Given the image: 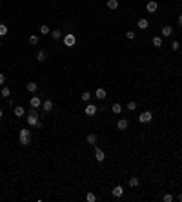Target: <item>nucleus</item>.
Returning <instances> with one entry per match:
<instances>
[{"label":"nucleus","mask_w":182,"mask_h":202,"mask_svg":"<svg viewBox=\"0 0 182 202\" xmlns=\"http://www.w3.org/2000/svg\"><path fill=\"white\" fill-rule=\"evenodd\" d=\"M18 142L20 146H29L31 144V131L22 127V129H18Z\"/></svg>","instance_id":"obj_1"},{"label":"nucleus","mask_w":182,"mask_h":202,"mask_svg":"<svg viewBox=\"0 0 182 202\" xmlns=\"http://www.w3.org/2000/svg\"><path fill=\"white\" fill-rule=\"evenodd\" d=\"M27 124L29 126H33V127H42V122H40V119H38V113H37V109L33 108V109H31V113L27 115Z\"/></svg>","instance_id":"obj_2"},{"label":"nucleus","mask_w":182,"mask_h":202,"mask_svg":"<svg viewBox=\"0 0 182 202\" xmlns=\"http://www.w3.org/2000/svg\"><path fill=\"white\" fill-rule=\"evenodd\" d=\"M75 44H77V37H75L73 33H68L66 37H64V46L66 47H73Z\"/></svg>","instance_id":"obj_3"},{"label":"nucleus","mask_w":182,"mask_h":202,"mask_svg":"<svg viewBox=\"0 0 182 202\" xmlns=\"http://www.w3.org/2000/svg\"><path fill=\"white\" fill-rule=\"evenodd\" d=\"M138 120L140 122H151L153 120V115H151V111H144V113H140V116H138Z\"/></svg>","instance_id":"obj_4"},{"label":"nucleus","mask_w":182,"mask_h":202,"mask_svg":"<svg viewBox=\"0 0 182 202\" xmlns=\"http://www.w3.org/2000/svg\"><path fill=\"white\" fill-rule=\"evenodd\" d=\"M95 158H97V162H104L106 160V153L100 150V147L95 146Z\"/></svg>","instance_id":"obj_5"},{"label":"nucleus","mask_w":182,"mask_h":202,"mask_svg":"<svg viewBox=\"0 0 182 202\" xmlns=\"http://www.w3.org/2000/svg\"><path fill=\"white\" fill-rule=\"evenodd\" d=\"M29 104H31V108L38 109L40 106H42V98H40V97H37V95H33V97H31V100H29Z\"/></svg>","instance_id":"obj_6"},{"label":"nucleus","mask_w":182,"mask_h":202,"mask_svg":"<svg viewBox=\"0 0 182 202\" xmlns=\"http://www.w3.org/2000/svg\"><path fill=\"white\" fill-rule=\"evenodd\" d=\"M86 115H88V116H93V115H97V106H95V104H88V106H86Z\"/></svg>","instance_id":"obj_7"},{"label":"nucleus","mask_w":182,"mask_h":202,"mask_svg":"<svg viewBox=\"0 0 182 202\" xmlns=\"http://www.w3.org/2000/svg\"><path fill=\"white\" fill-rule=\"evenodd\" d=\"M111 195H113L115 198H120V197L124 195V188H122V186H115V188L111 189Z\"/></svg>","instance_id":"obj_8"},{"label":"nucleus","mask_w":182,"mask_h":202,"mask_svg":"<svg viewBox=\"0 0 182 202\" xmlns=\"http://www.w3.org/2000/svg\"><path fill=\"white\" fill-rule=\"evenodd\" d=\"M127 126H129V122H127V119H119V122H117V127H119V131H126Z\"/></svg>","instance_id":"obj_9"},{"label":"nucleus","mask_w":182,"mask_h":202,"mask_svg":"<svg viewBox=\"0 0 182 202\" xmlns=\"http://www.w3.org/2000/svg\"><path fill=\"white\" fill-rule=\"evenodd\" d=\"M157 7H158V4L155 2V0H149V2L146 4V9H147V13H155V11H157Z\"/></svg>","instance_id":"obj_10"},{"label":"nucleus","mask_w":182,"mask_h":202,"mask_svg":"<svg viewBox=\"0 0 182 202\" xmlns=\"http://www.w3.org/2000/svg\"><path fill=\"white\" fill-rule=\"evenodd\" d=\"M42 109H44L46 113H49L53 109V100H49V98L47 100H42Z\"/></svg>","instance_id":"obj_11"},{"label":"nucleus","mask_w":182,"mask_h":202,"mask_svg":"<svg viewBox=\"0 0 182 202\" xmlns=\"http://www.w3.org/2000/svg\"><path fill=\"white\" fill-rule=\"evenodd\" d=\"M106 95H108V91H106L104 88H99L97 91H95V97H97L99 100H104V98H106Z\"/></svg>","instance_id":"obj_12"},{"label":"nucleus","mask_w":182,"mask_h":202,"mask_svg":"<svg viewBox=\"0 0 182 202\" xmlns=\"http://www.w3.org/2000/svg\"><path fill=\"white\" fill-rule=\"evenodd\" d=\"M86 140H88V144H91V146H97V135H95V133H89L88 137H86Z\"/></svg>","instance_id":"obj_13"},{"label":"nucleus","mask_w":182,"mask_h":202,"mask_svg":"<svg viewBox=\"0 0 182 202\" xmlns=\"http://www.w3.org/2000/svg\"><path fill=\"white\" fill-rule=\"evenodd\" d=\"M26 89H27L29 93H35V91L38 89V86H37V82H27V86H26Z\"/></svg>","instance_id":"obj_14"},{"label":"nucleus","mask_w":182,"mask_h":202,"mask_svg":"<svg viewBox=\"0 0 182 202\" xmlns=\"http://www.w3.org/2000/svg\"><path fill=\"white\" fill-rule=\"evenodd\" d=\"M137 26H138V29H147V27H149V22H147L146 18H140V20H138V24H137Z\"/></svg>","instance_id":"obj_15"},{"label":"nucleus","mask_w":182,"mask_h":202,"mask_svg":"<svg viewBox=\"0 0 182 202\" xmlns=\"http://www.w3.org/2000/svg\"><path fill=\"white\" fill-rule=\"evenodd\" d=\"M13 113H15L17 116H22V115L26 113V109L22 108V106H15V108H13Z\"/></svg>","instance_id":"obj_16"},{"label":"nucleus","mask_w":182,"mask_h":202,"mask_svg":"<svg viewBox=\"0 0 182 202\" xmlns=\"http://www.w3.org/2000/svg\"><path fill=\"white\" fill-rule=\"evenodd\" d=\"M46 58H47V53H46L44 49H42V51H38V53H37V60H38V62H44Z\"/></svg>","instance_id":"obj_17"},{"label":"nucleus","mask_w":182,"mask_h":202,"mask_svg":"<svg viewBox=\"0 0 182 202\" xmlns=\"http://www.w3.org/2000/svg\"><path fill=\"white\" fill-rule=\"evenodd\" d=\"M151 44H153L155 47H160V46L164 44V42H162V37H153V40H151Z\"/></svg>","instance_id":"obj_18"},{"label":"nucleus","mask_w":182,"mask_h":202,"mask_svg":"<svg viewBox=\"0 0 182 202\" xmlns=\"http://www.w3.org/2000/svg\"><path fill=\"white\" fill-rule=\"evenodd\" d=\"M106 6H108V9H117L119 7V0H108Z\"/></svg>","instance_id":"obj_19"},{"label":"nucleus","mask_w":182,"mask_h":202,"mask_svg":"<svg viewBox=\"0 0 182 202\" xmlns=\"http://www.w3.org/2000/svg\"><path fill=\"white\" fill-rule=\"evenodd\" d=\"M171 33H173V27L171 26H164L162 27V37H169Z\"/></svg>","instance_id":"obj_20"},{"label":"nucleus","mask_w":182,"mask_h":202,"mask_svg":"<svg viewBox=\"0 0 182 202\" xmlns=\"http://www.w3.org/2000/svg\"><path fill=\"white\" fill-rule=\"evenodd\" d=\"M140 186V180H138L137 177H131L129 178V188H138Z\"/></svg>","instance_id":"obj_21"},{"label":"nucleus","mask_w":182,"mask_h":202,"mask_svg":"<svg viewBox=\"0 0 182 202\" xmlns=\"http://www.w3.org/2000/svg\"><path fill=\"white\" fill-rule=\"evenodd\" d=\"M111 109H113L115 115H120V113H122V104H119V102L113 104V108H111Z\"/></svg>","instance_id":"obj_22"},{"label":"nucleus","mask_w":182,"mask_h":202,"mask_svg":"<svg viewBox=\"0 0 182 202\" xmlns=\"http://www.w3.org/2000/svg\"><path fill=\"white\" fill-rule=\"evenodd\" d=\"M0 95L6 97V98H9V97H11V89H9V88H2V89H0Z\"/></svg>","instance_id":"obj_23"},{"label":"nucleus","mask_w":182,"mask_h":202,"mask_svg":"<svg viewBox=\"0 0 182 202\" xmlns=\"http://www.w3.org/2000/svg\"><path fill=\"white\" fill-rule=\"evenodd\" d=\"M51 37L55 38V40H58V38L62 37V29H53V31H51Z\"/></svg>","instance_id":"obj_24"},{"label":"nucleus","mask_w":182,"mask_h":202,"mask_svg":"<svg viewBox=\"0 0 182 202\" xmlns=\"http://www.w3.org/2000/svg\"><path fill=\"white\" fill-rule=\"evenodd\" d=\"M38 31H40V35H47V33H51V29H49L46 24H44V26H40V29H38Z\"/></svg>","instance_id":"obj_25"},{"label":"nucleus","mask_w":182,"mask_h":202,"mask_svg":"<svg viewBox=\"0 0 182 202\" xmlns=\"http://www.w3.org/2000/svg\"><path fill=\"white\" fill-rule=\"evenodd\" d=\"M29 44H31V46H37V44H38V35H31V37H29Z\"/></svg>","instance_id":"obj_26"},{"label":"nucleus","mask_w":182,"mask_h":202,"mask_svg":"<svg viewBox=\"0 0 182 202\" xmlns=\"http://www.w3.org/2000/svg\"><path fill=\"white\" fill-rule=\"evenodd\" d=\"M7 31H9V29H7L6 24H0V37H6V35H7Z\"/></svg>","instance_id":"obj_27"},{"label":"nucleus","mask_w":182,"mask_h":202,"mask_svg":"<svg viewBox=\"0 0 182 202\" xmlns=\"http://www.w3.org/2000/svg\"><path fill=\"white\" fill-rule=\"evenodd\" d=\"M82 100H84V102H89V100H91V93H89V91H84V93H82Z\"/></svg>","instance_id":"obj_28"},{"label":"nucleus","mask_w":182,"mask_h":202,"mask_svg":"<svg viewBox=\"0 0 182 202\" xmlns=\"http://www.w3.org/2000/svg\"><path fill=\"white\" fill-rule=\"evenodd\" d=\"M86 200H88V202H95V200H97V195H95V193H88V195H86Z\"/></svg>","instance_id":"obj_29"},{"label":"nucleus","mask_w":182,"mask_h":202,"mask_svg":"<svg viewBox=\"0 0 182 202\" xmlns=\"http://www.w3.org/2000/svg\"><path fill=\"white\" fill-rule=\"evenodd\" d=\"M180 47V44H178V40H173V42H171V49H173V51H177Z\"/></svg>","instance_id":"obj_30"},{"label":"nucleus","mask_w":182,"mask_h":202,"mask_svg":"<svg viewBox=\"0 0 182 202\" xmlns=\"http://www.w3.org/2000/svg\"><path fill=\"white\" fill-rule=\"evenodd\" d=\"M127 109H129V111H135V109H137V102H129V104H127Z\"/></svg>","instance_id":"obj_31"},{"label":"nucleus","mask_w":182,"mask_h":202,"mask_svg":"<svg viewBox=\"0 0 182 202\" xmlns=\"http://www.w3.org/2000/svg\"><path fill=\"white\" fill-rule=\"evenodd\" d=\"M171 200H173V195L166 193V195H164V202H171Z\"/></svg>","instance_id":"obj_32"},{"label":"nucleus","mask_w":182,"mask_h":202,"mask_svg":"<svg viewBox=\"0 0 182 202\" xmlns=\"http://www.w3.org/2000/svg\"><path fill=\"white\" fill-rule=\"evenodd\" d=\"M126 37L129 38V40H133V38H135V31H127V33H126Z\"/></svg>","instance_id":"obj_33"},{"label":"nucleus","mask_w":182,"mask_h":202,"mask_svg":"<svg viewBox=\"0 0 182 202\" xmlns=\"http://www.w3.org/2000/svg\"><path fill=\"white\" fill-rule=\"evenodd\" d=\"M4 82H6V75H4V73H0V86H4Z\"/></svg>","instance_id":"obj_34"},{"label":"nucleus","mask_w":182,"mask_h":202,"mask_svg":"<svg viewBox=\"0 0 182 202\" xmlns=\"http://www.w3.org/2000/svg\"><path fill=\"white\" fill-rule=\"evenodd\" d=\"M178 24L182 26V15H178Z\"/></svg>","instance_id":"obj_35"},{"label":"nucleus","mask_w":182,"mask_h":202,"mask_svg":"<svg viewBox=\"0 0 182 202\" xmlns=\"http://www.w3.org/2000/svg\"><path fill=\"white\" fill-rule=\"evenodd\" d=\"M2 116H4V113H2V109H0V119H2Z\"/></svg>","instance_id":"obj_36"},{"label":"nucleus","mask_w":182,"mask_h":202,"mask_svg":"<svg viewBox=\"0 0 182 202\" xmlns=\"http://www.w3.org/2000/svg\"><path fill=\"white\" fill-rule=\"evenodd\" d=\"M178 200H180V202H182V193H180V195H178Z\"/></svg>","instance_id":"obj_37"},{"label":"nucleus","mask_w":182,"mask_h":202,"mask_svg":"<svg viewBox=\"0 0 182 202\" xmlns=\"http://www.w3.org/2000/svg\"><path fill=\"white\" fill-rule=\"evenodd\" d=\"M0 89H2V88H0Z\"/></svg>","instance_id":"obj_38"}]
</instances>
